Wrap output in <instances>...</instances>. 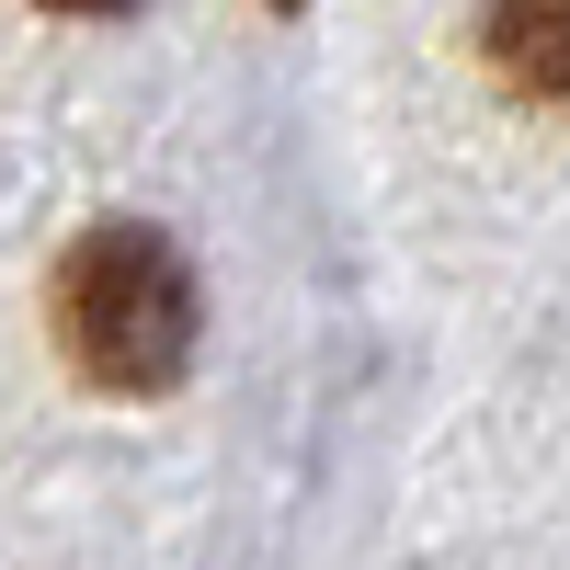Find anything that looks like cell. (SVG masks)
<instances>
[{
  "label": "cell",
  "instance_id": "obj_1",
  "mask_svg": "<svg viewBox=\"0 0 570 570\" xmlns=\"http://www.w3.org/2000/svg\"><path fill=\"white\" fill-rule=\"evenodd\" d=\"M46 308H58V354L91 376V389H115V400H149V389H171V376L195 365V274H183V252L160 228H137V217L69 240Z\"/></svg>",
  "mask_w": 570,
  "mask_h": 570
},
{
  "label": "cell",
  "instance_id": "obj_4",
  "mask_svg": "<svg viewBox=\"0 0 570 570\" xmlns=\"http://www.w3.org/2000/svg\"><path fill=\"white\" fill-rule=\"evenodd\" d=\"M274 12H297V0H274Z\"/></svg>",
  "mask_w": 570,
  "mask_h": 570
},
{
  "label": "cell",
  "instance_id": "obj_2",
  "mask_svg": "<svg viewBox=\"0 0 570 570\" xmlns=\"http://www.w3.org/2000/svg\"><path fill=\"white\" fill-rule=\"evenodd\" d=\"M480 46H491V69H502L513 91L570 104V0H491Z\"/></svg>",
  "mask_w": 570,
  "mask_h": 570
},
{
  "label": "cell",
  "instance_id": "obj_3",
  "mask_svg": "<svg viewBox=\"0 0 570 570\" xmlns=\"http://www.w3.org/2000/svg\"><path fill=\"white\" fill-rule=\"evenodd\" d=\"M46 12H126V0H46Z\"/></svg>",
  "mask_w": 570,
  "mask_h": 570
}]
</instances>
